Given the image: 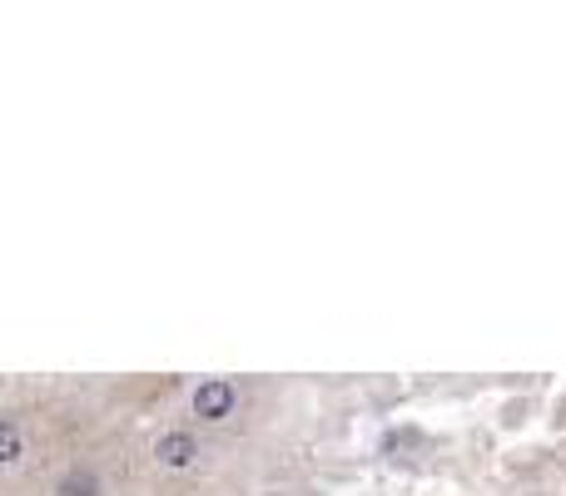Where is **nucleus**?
Wrapping results in <instances>:
<instances>
[{
	"mask_svg": "<svg viewBox=\"0 0 566 496\" xmlns=\"http://www.w3.org/2000/svg\"><path fill=\"white\" fill-rule=\"evenodd\" d=\"M234 402H239V392H234V382H224V377H209V382H199V392H194V412H199L204 422H224V417L234 412Z\"/></svg>",
	"mask_w": 566,
	"mask_h": 496,
	"instance_id": "1",
	"label": "nucleus"
},
{
	"mask_svg": "<svg viewBox=\"0 0 566 496\" xmlns=\"http://www.w3.org/2000/svg\"><path fill=\"white\" fill-rule=\"evenodd\" d=\"M154 457H159L164 467H189V462L199 457V442H194L189 432H164V437L154 442Z\"/></svg>",
	"mask_w": 566,
	"mask_h": 496,
	"instance_id": "2",
	"label": "nucleus"
},
{
	"mask_svg": "<svg viewBox=\"0 0 566 496\" xmlns=\"http://www.w3.org/2000/svg\"><path fill=\"white\" fill-rule=\"evenodd\" d=\"M0 462H20V427L15 422H0Z\"/></svg>",
	"mask_w": 566,
	"mask_h": 496,
	"instance_id": "4",
	"label": "nucleus"
},
{
	"mask_svg": "<svg viewBox=\"0 0 566 496\" xmlns=\"http://www.w3.org/2000/svg\"><path fill=\"white\" fill-rule=\"evenodd\" d=\"M55 492H60V496H100V482H95L90 472H65Z\"/></svg>",
	"mask_w": 566,
	"mask_h": 496,
	"instance_id": "3",
	"label": "nucleus"
}]
</instances>
